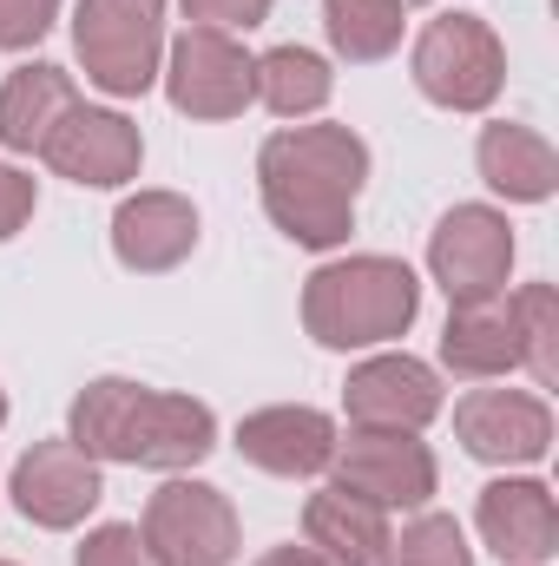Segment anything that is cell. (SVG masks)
<instances>
[{
	"instance_id": "cell-1",
	"label": "cell",
	"mask_w": 559,
	"mask_h": 566,
	"mask_svg": "<svg viewBox=\"0 0 559 566\" xmlns=\"http://www.w3.org/2000/svg\"><path fill=\"white\" fill-rule=\"evenodd\" d=\"M369 139L329 119H303L264 139L257 198L264 218L303 251H342L356 231V198L369 185Z\"/></svg>"
},
{
	"instance_id": "cell-2",
	"label": "cell",
	"mask_w": 559,
	"mask_h": 566,
	"mask_svg": "<svg viewBox=\"0 0 559 566\" xmlns=\"http://www.w3.org/2000/svg\"><path fill=\"white\" fill-rule=\"evenodd\" d=\"M66 441L93 454L99 468H158V474H191L218 448V416L198 396L178 389H145L133 376H93L73 409H66Z\"/></svg>"
},
{
	"instance_id": "cell-3",
	"label": "cell",
	"mask_w": 559,
	"mask_h": 566,
	"mask_svg": "<svg viewBox=\"0 0 559 566\" xmlns=\"http://www.w3.org/2000/svg\"><path fill=\"white\" fill-rule=\"evenodd\" d=\"M421 316V277L402 258L362 251V258H329L303 283V329L309 343L356 356V349H389L409 336Z\"/></svg>"
},
{
	"instance_id": "cell-4",
	"label": "cell",
	"mask_w": 559,
	"mask_h": 566,
	"mask_svg": "<svg viewBox=\"0 0 559 566\" xmlns=\"http://www.w3.org/2000/svg\"><path fill=\"white\" fill-rule=\"evenodd\" d=\"M409 80L428 106L441 113H487L507 86V40L467 13V7H447L434 13L409 46Z\"/></svg>"
},
{
	"instance_id": "cell-5",
	"label": "cell",
	"mask_w": 559,
	"mask_h": 566,
	"mask_svg": "<svg viewBox=\"0 0 559 566\" xmlns=\"http://www.w3.org/2000/svg\"><path fill=\"white\" fill-rule=\"evenodd\" d=\"M165 7L171 0H80L73 60L106 99H145L165 66Z\"/></svg>"
},
{
	"instance_id": "cell-6",
	"label": "cell",
	"mask_w": 559,
	"mask_h": 566,
	"mask_svg": "<svg viewBox=\"0 0 559 566\" xmlns=\"http://www.w3.org/2000/svg\"><path fill=\"white\" fill-rule=\"evenodd\" d=\"M158 86H165L171 113L218 126V119H238L257 106V53L224 27H184L178 40H165Z\"/></svg>"
},
{
	"instance_id": "cell-7",
	"label": "cell",
	"mask_w": 559,
	"mask_h": 566,
	"mask_svg": "<svg viewBox=\"0 0 559 566\" xmlns=\"http://www.w3.org/2000/svg\"><path fill=\"white\" fill-rule=\"evenodd\" d=\"M139 534H145V547L158 554V566H231L238 547H244L231 494L211 488V481H191V474H171L145 501Z\"/></svg>"
},
{
	"instance_id": "cell-8",
	"label": "cell",
	"mask_w": 559,
	"mask_h": 566,
	"mask_svg": "<svg viewBox=\"0 0 559 566\" xmlns=\"http://www.w3.org/2000/svg\"><path fill=\"white\" fill-rule=\"evenodd\" d=\"M329 481L342 494L376 501L382 514H421L441 488V468H434V448L421 434L349 428V441H336V454H329Z\"/></svg>"
},
{
	"instance_id": "cell-9",
	"label": "cell",
	"mask_w": 559,
	"mask_h": 566,
	"mask_svg": "<svg viewBox=\"0 0 559 566\" xmlns=\"http://www.w3.org/2000/svg\"><path fill=\"white\" fill-rule=\"evenodd\" d=\"M514 224L494 205H454L441 211V224L428 231V277L441 283L447 303H481V296H507L514 277Z\"/></svg>"
},
{
	"instance_id": "cell-10",
	"label": "cell",
	"mask_w": 559,
	"mask_h": 566,
	"mask_svg": "<svg viewBox=\"0 0 559 566\" xmlns=\"http://www.w3.org/2000/svg\"><path fill=\"white\" fill-rule=\"evenodd\" d=\"M7 494L20 507V521H33L40 534H73L86 527V514L106 501V468L93 454H80L66 434L53 441H33L13 474H7Z\"/></svg>"
},
{
	"instance_id": "cell-11",
	"label": "cell",
	"mask_w": 559,
	"mask_h": 566,
	"mask_svg": "<svg viewBox=\"0 0 559 566\" xmlns=\"http://www.w3.org/2000/svg\"><path fill=\"white\" fill-rule=\"evenodd\" d=\"M454 441L487 468H540L553 454V409L540 389H467L454 402Z\"/></svg>"
},
{
	"instance_id": "cell-12",
	"label": "cell",
	"mask_w": 559,
	"mask_h": 566,
	"mask_svg": "<svg viewBox=\"0 0 559 566\" xmlns=\"http://www.w3.org/2000/svg\"><path fill=\"white\" fill-rule=\"evenodd\" d=\"M40 158H46L53 178L80 185V191H119V185L139 178L145 139L119 106H86V99H80V106L53 126V139L40 145Z\"/></svg>"
},
{
	"instance_id": "cell-13",
	"label": "cell",
	"mask_w": 559,
	"mask_h": 566,
	"mask_svg": "<svg viewBox=\"0 0 559 566\" xmlns=\"http://www.w3.org/2000/svg\"><path fill=\"white\" fill-rule=\"evenodd\" d=\"M441 369L421 363L409 349H376L369 363L349 369L342 382V409L349 428H395V434H421L441 416Z\"/></svg>"
},
{
	"instance_id": "cell-14",
	"label": "cell",
	"mask_w": 559,
	"mask_h": 566,
	"mask_svg": "<svg viewBox=\"0 0 559 566\" xmlns=\"http://www.w3.org/2000/svg\"><path fill=\"white\" fill-rule=\"evenodd\" d=\"M481 541L500 554V566H553L559 554V501L540 474H500L474 501Z\"/></svg>"
},
{
	"instance_id": "cell-15",
	"label": "cell",
	"mask_w": 559,
	"mask_h": 566,
	"mask_svg": "<svg viewBox=\"0 0 559 566\" xmlns=\"http://www.w3.org/2000/svg\"><path fill=\"white\" fill-rule=\"evenodd\" d=\"M238 454L257 468V474H277V481H316L329 474V454L342 441L336 416L309 409V402H271V409H251L238 422Z\"/></svg>"
},
{
	"instance_id": "cell-16",
	"label": "cell",
	"mask_w": 559,
	"mask_h": 566,
	"mask_svg": "<svg viewBox=\"0 0 559 566\" xmlns=\"http://www.w3.org/2000/svg\"><path fill=\"white\" fill-rule=\"evenodd\" d=\"M198 238H204V224H198V205L184 191H133L113 211V258L133 277L178 271L198 251Z\"/></svg>"
},
{
	"instance_id": "cell-17",
	"label": "cell",
	"mask_w": 559,
	"mask_h": 566,
	"mask_svg": "<svg viewBox=\"0 0 559 566\" xmlns=\"http://www.w3.org/2000/svg\"><path fill=\"white\" fill-rule=\"evenodd\" d=\"M303 541L323 554L329 566H389V547H395V521L362 501V494H342L336 481L316 488L303 501Z\"/></svg>"
},
{
	"instance_id": "cell-18",
	"label": "cell",
	"mask_w": 559,
	"mask_h": 566,
	"mask_svg": "<svg viewBox=\"0 0 559 566\" xmlns=\"http://www.w3.org/2000/svg\"><path fill=\"white\" fill-rule=\"evenodd\" d=\"M474 171H481V185H487L494 198H507V205H547L559 191L553 139L534 133V126H520V119L481 126V139H474Z\"/></svg>"
},
{
	"instance_id": "cell-19",
	"label": "cell",
	"mask_w": 559,
	"mask_h": 566,
	"mask_svg": "<svg viewBox=\"0 0 559 566\" xmlns=\"http://www.w3.org/2000/svg\"><path fill=\"white\" fill-rule=\"evenodd\" d=\"M80 106V86L66 66L53 60H27L0 80V151L7 158H40V145L53 139V126Z\"/></svg>"
},
{
	"instance_id": "cell-20",
	"label": "cell",
	"mask_w": 559,
	"mask_h": 566,
	"mask_svg": "<svg viewBox=\"0 0 559 566\" xmlns=\"http://www.w3.org/2000/svg\"><path fill=\"white\" fill-rule=\"evenodd\" d=\"M441 369L461 376V382H500V376L520 369V336H514L507 296L447 303V323H441Z\"/></svg>"
},
{
	"instance_id": "cell-21",
	"label": "cell",
	"mask_w": 559,
	"mask_h": 566,
	"mask_svg": "<svg viewBox=\"0 0 559 566\" xmlns=\"http://www.w3.org/2000/svg\"><path fill=\"white\" fill-rule=\"evenodd\" d=\"M329 99H336V66H329L316 46H296V40H289V46L257 53V106L277 113L283 126L316 119Z\"/></svg>"
},
{
	"instance_id": "cell-22",
	"label": "cell",
	"mask_w": 559,
	"mask_h": 566,
	"mask_svg": "<svg viewBox=\"0 0 559 566\" xmlns=\"http://www.w3.org/2000/svg\"><path fill=\"white\" fill-rule=\"evenodd\" d=\"M323 33L329 53L349 66H376L402 46L409 33V7L402 0H323Z\"/></svg>"
},
{
	"instance_id": "cell-23",
	"label": "cell",
	"mask_w": 559,
	"mask_h": 566,
	"mask_svg": "<svg viewBox=\"0 0 559 566\" xmlns=\"http://www.w3.org/2000/svg\"><path fill=\"white\" fill-rule=\"evenodd\" d=\"M514 310V336H520V369L534 376V389L559 382V290L553 283H520L507 296Z\"/></svg>"
},
{
	"instance_id": "cell-24",
	"label": "cell",
	"mask_w": 559,
	"mask_h": 566,
	"mask_svg": "<svg viewBox=\"0 0 559 566\" xmlns=\"http://www.w3.org/2000/svg\"><path fill=\"white\" fill-rule=\"evenodd\" d=\"M389 566H474L467 527H461L454 514H434V507H421L415 521L395 534V547H389Z\"/></svg>"
},
{
	"instance_id": "cell-25",
	"label": "cell",
	"mask_w": 559,
	"mask_h": 566,
	"mask_svg": "<svg viewBox=\"0 0 559 566\" xmlns=\"http://www.w3.org/2000/svg\"><path fill=\"white\" fill-rule=\"evenodd\" d=\"M73 566H158V554L145 547L139 521H106V527H93V534L80 541Z\"/></svg>"
},
{
	"instance_id": "cell-26",
	"label": "cell",
	"mask_w": 559,
	"mask_h": 566,
	"mask_svg": "<svg viewBox=\"0 0 559 566\" xmlns=\"http://www.w3.org/2000/svg\"><path fill=\"white\" fill-rule=\"evenodd\" d=\"M66 0H0V53H33Z\"/></svg>"
},
{
	"instance_id": "cell-27",
	"label": "cell",
	"mask_w": 559,
	"mask_h": 566,
	"mask_svg": "<svg viewBox=\"0 0 559 566\" xmlns=\"http://www.w3.org/2000/svg\"><path fill=\"white\" fill-rule=\"evenodd\" d=\"M40 211V178L20 165H0V244H13Z\"/></svg>"
},
{
	"instance_id": "cell-28",
	"label": "cell",
	"mask_w": 559,
	"mask_h": 566,
	"mask_svg": "<svg viewBox=\"0 0 559 566\" xmlns=\"http://www.w3.org/2000/svg\"><path fill=\"white\" fill-rule=\"evenodd\" d=\"M178 7H184V20H191V27L251 33V27H264V20H271V7H277V0H178Z\"/></svg>"
},
{
	"instance_id": "cell-29",
	"label": "cell",
	"mask_w": 559,
	"mask_h": 566,
	"mask_svg": "<svg viewBox=\"0 0 559 566\" xmlns=\"http://www.w3.org/2000/svg\"><path fill=\"white\" fill-rule=\"evenodd\" d=\"M251 566H329V560H323L309 541H303V547H296V541H283V547H264Z\"/></svg>"
},
{
	"instance_id": "cell-30",
	"label": "cell",
	"mask_w": 559,
	"mask_h": 566,
	"mask_svg": "<svg viewBox=\"0 0 559 566\" xmlns=\"http://www.w3.org/2000/svg\"><path fill=\"white\" fill-rule=\"evenodd\" d=\"M0 428H7V389H0Z\"/></svg>"
},
{
	"instance_id": "cell-31",
	"label": "cell",
	"mask_w": 559,
	"mask_h": 566,
	"mask_svg": "<svg viewBox=\"0 0 559 566\" xmlns=\"http://www.w3.org/2000/svg\"><path fill=\"white\" fill-rule=\"evenodd\" d=\"M402 7H428V0H402Z\"/></svg>"
},
{
	"instance_id": "cell-32",
	"label": "cell",
	"mask_w": 559,
	"mask_h": 566,
	"mask_svg": "<svg viewBox=\"0 0 559 566\" xmlns=\"http://www.w3.org/2000/svg\"><path fill=\"white\" fill-rule=\"evenodd\" d=\"M0 566H13V560H0Z\"/></svg>"
}]
</instances>
